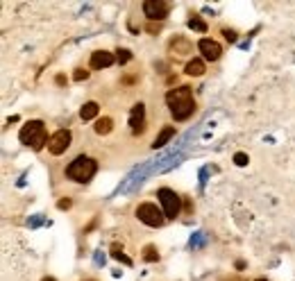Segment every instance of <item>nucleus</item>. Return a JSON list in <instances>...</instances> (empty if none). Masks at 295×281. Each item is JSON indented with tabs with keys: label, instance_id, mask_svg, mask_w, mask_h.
Masks as SVG:
<instances>
[{
	"label": "nucleus",
	"instance_id": "obj_10",
	"mask_svg": "<svg viewBox=\"0 0 295 281\" xmlns=\"http://www.w3.org/2000/svg\"><path fill=\"white\" fill-rule=\"evenodd\" d=\"M114 64V55L107 53V50H96L91 55V68H109Z\"/></svg>",
	"mask_w": 295,
	"mask_h": 281
},
{
	"label": "nucleus",
	"instance_id": "obj_15",
	"mask_svg": "<svg viewBox=\"0 0 295 281\" xmlns=\"http://www.w3.org/2000/svg\"><path fill=\"white\" fill-rule=\"evenodd\" d=\"M93 130H96V134H100V136H105V134H109V131L114 130V120L112 118H98V120H96V127H93Z\"/></svg>",
	"mask_w": 295,
	"mask_h": 281
},
{
	"label": "nucleus",
	"instance_id": "obj_13",
	"mask_svg": "<svg viewBox=\"0 0 295 281\" xmlns=\"http://www.w3.org/2000/svg\"><path fill=\"white\" fill-rule=\"evenodd\" d=\"M173 136H175V127H171V125H168V127H164V130L159 131V136L155 138L152 148H155V150H157V148H164V145L168 143V141H171Z\"/></svg>",
	"mask_w": 295,
	"mask_h": 281
},
{
	"label": "nucleus",
	"instance_id": "obj_26",
	"mask_svg": "<svg viewBox=\"0 0 295 281\" xmlns=\"http://www.w3.org/2000/svg\"><path fill=\"white\" fill-rule=\"evenodd\" d=\"M55 82L61 86V84H66V77H64V75H57V79H55Z\"/></svg>",
	"mask_w": 295,
	"mask_h": 281
},
{
	"label": "nucleus",
	"instance_id": "obj_9",
	"mask_svg": "<svg viewBox=\"0 0 295 281\" xmlns=\"http://www.w3.org/2000/svg\"><path fill=\"white\" fill-rule=\"evenodd\" d=\"M143 118H145V107L138 102V105L132 107V113H130V125H132V131L134 134H141L143 131Z\"/></svg>",
	"mask_w": 295,
	"mask_h": 281
},
{
	"label": "nucleus",
	"instance_id": "obj_12",
	"mask_svg": "<svg viewBox=\"0 0 295 281\" xmlns=\"http://www.w3.org/2000/svg\"><path fill=\"white\" fill-rule=\"evenodd\" d=\"M193 112H196V102H193V100H189V102L177 105L175 109H171V113H173V118H175V120H186V118L193 116Z\"/></svg>",
	"mask_w": 295,
	"mask_h": 281
},
{
	"label": "nucleus",
	"instance_id": "obj_4",
	"mask_svg": "<svg viewBox=\"0 0 295 281\" xmlns=\"http://www.w3.org/2000/svg\"><path fill=\"white\" fill-rule=\"evenodd\" d=\"M159 202L164 206V216L166 218H177L179 216V195L171 188H161L159 190Z\"/></svg>",
	"mask_w": 295,
	"mask_h": 281
},
{
	"label": "nucleus",
	"instance_id": "obj_25",
	"mask_svg": "<svg viewBox=\"0 0 295 281\" xmlns=\"http://www.w3.org/2000/svg\"><path fill=\"white\" fill-rule=\"evenodd\" d=\"M225 37H227V41H236V34L230 32V30H225Z\"/></svg>",
	"mask_w": 295,
	"mask_h": 281
},
{
	"label": "nucleus",
	"instance_id": "obj_27",
	"mask_svg": "<svg viewBox=\"0 0 295 281\" xmlns=\"http://www.w3.org/2000/svg\"><path fill=\"white\" fill-rule=\"evenodd\" d=\"M41 281H55V279H53V277H46V279H41Z\"/></svg>",
	"mask_w": 295,
	"mask_h": 281
},
{
	"label": "nucleus",
	"instance_id": "obj_14",
	"mask_svg": "<svg viewBox=\"0 0 295 281\" xmlns=\"http://www.w3.org/2000/svg\"><path fill=\"white\" fill-rule=\"evenodd\" d=\"M186 75H191V77H200V75H204V61L202 59H191L189 64H186Z\"/></svg>",
	"mask_w": 295,
	"mask_h": 281
},
{
	"label": "nucleus",
	"instance_id": "obj_1",
	"mask_svg": "<svg viewBox=\"0 0 295 281\" xmlns=\"http://www.w3.org/2000/svg\"><path fill=\"white\" fill-rule=\"evenodd\" d=\"M19 138H20V143H25V145H30L32 150H41L43 145H48V134H46V127H43V123L41 120H30V123L20 130V134H19Z\"/></svg>",
	"mask_w": 295,
	"mask_h": 281
},
{
	"label": "nucleus",
	"instance_id": "obj_7",
	"mask_svg": "<svg viewBox=\"0 0 295 281\" xmlns=\"http://www.w3.org/2000/svg\"><path fill=\"white\" fill-rule=\"evenodd\" d=\"M189 100H193L189 86H179V89H173V91L166 93V102H168V107H171V109H175L177 105L189 102Z\"/></svg>",
	"mask_w": 295,
	"mask_h": 281
},
{
	"label": "nucleus",
	"instance_id": "obj_5",
	"mask_svg": "<svg viewBox=\"0 0 295 281\" xmlns=\"http://www.w3.org/2000/svg\"><path fill=\"white\" fill-rule=\"evenodd\" d=\"M143 12L150 20H164L171 12V5L164 0H148V2H143Z\"/></svg>",
	"mask_w": 295,
	"mask_h": 281
},
{
	"label": "nucleus",
	"instance_id": "obj_18",
	"mask_svg": "<svg viewBox=\"0 0 295 281\" xmlns=\"http://www.w3.org/2000/svg\"><path fill=\"white\" fill-rule=\"evenodd\" d=\"M189 27H191V30H197V32H207V25H204V20L197 19V16H193V19L189 20Z\"/></svg>",
	"mask_w": 295,
	"mask_h": 281
},
{
	"label": "nucleus",
	"instance_id": "obj_19",
	"mask_svg": "<svg viewBox=\"0 0 295 281\" xmlns=\"http://www.w3.org/2000/svg\"><path fill=\"white\" fill-rule=\"evenodd\" d=\"M130 59H132L130 50H118V64H127Z\"/></svg>",
	"mask_w": 295,
	"mask_h": 281
},
{
	"label": "nucleus",
	"instance_id": "obj_23",
	"mask_svg": "<svg viewBox=\"0 0 295 281\" xmlns=\"http://www.w3.org/2000/svg\"><path fill=\"white\" fill-rule=\"evenodd\" d=\"M57 206H59L61 211H64V209H71V200H59Z\"/></svg>",
	"mask_w": 295,
	"mask_h": 281
},
{
	"label": "nucleus",
	"instance_id": "obj_2",
	"mask_svg": "<svg viewBox=\"0 0 295 281\" xmlns=\"http://www.w3.org/2000/svg\"><path fill=\"white\" fill-rule=\"evenodd\" d=\"M96 170H98V166H96V161L89 157H78L73 159L71 164H68V168H66V175L71 177L73 182H89L93 175H96Z\"/></svg>",
	"mask_w": 295,
	"mask_h": 281
},
{
	"label": "nucleus",
	"instance_id": "obj_24",
	"mask_svg": "<svg viewBox=\"0 0 295 281\" xmlns=\"http://www.w3.org/2000/svg\"><path fill=\"white\" fill-rule=\"evenodd\" d=\"M159 30H161V25H155V23H150V25H148V32H159Z\"/></svg>",
	"mask_w": 295,
	"mask_h": 281
},
{
	"label": "nucleus",
	"instance_id": "obj_17",
	"mask_svg": "<svg viewBox=\"0 0 295 281\" xmlns=\"http://www.w3.org/2000/svg\"><path fill=\"white\" fill-rule=\"evenodd\" d=\"M143 259L148 263H155V261H159V254H157V249L152 247V245H148V247L143 249Z\"/></svg>",
	"mask_w": 295,
	"mask_h": 281
},
{
	"label": "nucleus",
	"instance_id": "obj_28",
	"mask_svg": "<svg viewBox=\"0 0 295 281\" xmlns=\"http://www.w3.org/2000/svg\"><path fill=\"white\" fill-rule=\"evenodd\" d=\"M225 281H243V279H225Z\"/></svg>",
	"mask_w": 295,
	"mask_h": 281
},
{
	"label": "nucleus",
	"instance_id": "obj_11",
	"mask_svg": "<svg viewBox=\"0 0 295 281\" xmlns=\"http://www.w3.org/2000/svg\"><path fill=\"white\" fill-rule=\"evenodd\" d=\"M171 53L173 55H177V57H189L191 53H193V46H191L186 39H182V37H177V39H173L171 41Z\"/></svg>",
	"mask_w": 295,
	"mask_h": 281
},
{
	"label": "nucleus",
	"instance_id": "obj_16",
	"mask_svg": "<svg viewBox=\"0 0 295 281\" xmlns=\"http://www.w3.org/2000/svg\"><path fill=\"white\" fill-rule=\"evenodd\" d=\"M98 112H100L98 102H86V105L79 109V116H82V120H93V118L98 116Z\"/></svg>",
	"mask_w": 295,
	"mask_h": 281
},
{
	"label": "nucleus",
	"instance_id": "obj_21",
	"mask_svg": "<svg viewBox=\"0 0 295 281\" xmlns=\"http://www.w3.org/2000/svg\"><path fill=\"white\" fill-rule=\"evenodd\" d=\"M248 154H243V152H238V154H234V164L236 166H248Z\"/></svg>",
	"mask_w": 295,
	"mask_h": 281
},
{
	"label": "nucleus",
	"instance_id": "obj_6",
	"mask_svg": "<svg viewBox=\"0 0 295 281\" xmlns=\"http://www.w3.org/2000/svg\"><path fill=\"white\" fill-rule=\"evenodd\" d=\"M68 145H71V131L68 130H59L55 131L50 141H48V152L50 154H61V152L68 150Z\"/></svg>",
	"mask_w": 295,
	"mask_h": 281
},
{
	"label": "nucleus",
	"instance_id": "obj_20",
	"mask_svg": "<svg viewBox=\"0 0 295 281\" xmlns=\"http://www.w3.org/2000/svg\"><path fill=\"white\" fill-rule=\"evenodd\" d=\"M86 77H89V71H84V68H78V71H75V75H73V79H75V82H84Z\"/></svg>",
	"mask_w": 295,
	"mask_h": 281
},
{
	"label": "nucleus",
	"instance_id": "obj_22",
	"mask_svg": "<svg viewBox=\"0 0 295 281\" xmlns=\"http://www.w3.org/2000/svg\"><path fill=\"white\" fill-rule=\"evenodd\" d=\"M114 259H118V261H123L125 265H132V261H130V259H127V256H125V254H120V252H118L116 247H114Z\"/></svg>",
	"mask_w": 295,
	"mask_h": 281
},
{
	"label": "nucleus",
	"instance_id": "obj_8",
	"mask_svg": "<svg viewBox=\"0 0 295 281\" xmlns=\"http://www.w3.org/2000/svg\"><path fill=\"white\" fill-rule=\"evenodd\" d=\"M197 50L202 53V57L207 59V61H216V59H220V55H223V48L218 46L214 39H202L197 43Z\"/></svg>",
	"mask_w": 295,
	"mask_h": 281
},
{
	"label": "nucleus",
	"instance_id": "obj_3",
	"mask_svg": "<svg viewBox=\"0 0 295 281\" xmlns=\"http://www.w3.org/2000/svg\"><path fill=\"white\" fill-rule=\"evenodd\" d=\"M137 218L141 220L143 225H148V227H161L166 220L164 216V211L157 209V204H150V202H145L141 204L137 209Z\"/></svg>",
	"mask_w": 295,
	"mask_h": 281
}]
</instances>
